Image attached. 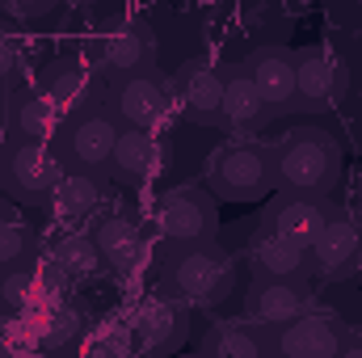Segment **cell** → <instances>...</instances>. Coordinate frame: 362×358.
<instances>
[{
  "label": "cell",
  "instance_id": "cell-15",
  "mask_svg": "<svg viewBox=\"0 0 362 358\" xmlns=\"http://www.w3.org/2000/svg\"><path fill=\"white\" fill-rule=\"evenodd\" d=\"M152 55H156V51H152V38H148L144 30H135V25H118V30H110V34L97 42V68H101V76H110L114 85L152 72Z\"/></svg>",
  "mask_w": 362,
  "mask_h": 358
},
{
  "label": "cell",
  "instance_id": "cell-4",
  "mask_svg": "<svg viewBox=\"0 0 362 358\" xmlns=\"http://www.w3.org/2000/svg\"><path fill=\"white\" fill-rule=\"evenodd\" d=\"M64 181V161L47 144H4L0 148V194L13 202H42Z\"/></svg>",
  "mask_w": 362,
  "mask_h": 358
},
{
  "label": "cell",
  "instance_id": "cell-8",
  "mask_svg": "<svg viewBox=\"0 0 362 358\" xmlns=\"http://www.w3.org/2000/svg\"><path fill=\"white\" fill-rule=\"evenodd\" d=\"M114 101V114L131 127V131H156L165 127V118L173 114V89L156 76V72H144V76H131V81H118L110 89Z\"/></svg>",
  "mask_w": 362,
  "mask_h": 358
},
{
  "label": "cell",
  "instance_id": "cell-18",
  "mask_svg": "<svg viewBox=\"0 0 362 358\" xmlns=\"http://www.w3.org/2000/svg\"><path fill=\"white\" fill-rule=\"evenodd\" d=\"M295 89H299V110H329L341 93L337 59L325 47L295 51Z\"/></svg>",
  "mask_w": 362,
  "mask_h": 358
},
{
  "label": "cell",
  "instance_id": "cell-36",
  "mask_svg": "<svg viewBox=\"0 0 362 358\" xmlns=\"http://www.w3.org/2000/svg\"><path fill=\"white\" fill-rule=\"evenodd\" d=\"M0 278H4V266H0Z\"/></svg>",
  "mask_w": 362,
  "mask_h": 358
},
{
  "label": "cell",
  "instance_id": "cell-31",
  "mask_svg": "<svg viewBox=\"0 0 362 358\" xmlns=\"http://www.w3.org/2000/svg\"><path fill=\"white\" fill-rule=\"evenodd\" d=\"M17 342H21V325L8 308H0V358H13L17 354Z\"/></svg>",
  "mask_w": 362,
  "mask_h": 358
},
{
  "label": "cell",
  "instance_id": "cell-30",
  "mask_svg": "<svg viewBox=\"0 0 362 358\" xmlns=\"http://www.w3.org/2000/svg\"><path fill=\"white\" fill-rule=\"evenodd\" d=\"M0 13L13 17V21H34V17H51L55 4H51V0H34V4H30V0H8Z\"/></svg>",
  "mask_w": 362,
  "mask_h": 358
},
{
  "label": "cell",
  "instance_id": "cell-13",
  "mask_svg": "<svg viewBox=\"0 0 362 358\" xmlns=\"http://www.w3.org/2000/svg\"><path fill=\"white\" fill-rule=\"evenodd\" d=\"M42 93L59 105V114H72V118H81V114H93L101 101V81H97V72H93L89 64H81V59H55L47 72H42Z\"/></svg>",
  "mask_w": 362,
  "mask_h": 358
},
{
  "label": "cell",
  "instance_id": "cell-33",
  "mask_svg": "<svg viewBox=\"0 0 362 358\" xmlns=\"http://www.w3.org/2000/svg\"><path fill=\"white\" fill-rule=\"evenodd\" d=\"M337 358H362V342H350V337H346V346H341Z\"/></svg>",
  "mask_w": 362,
  "mask_h": 358
},
{
  "label": "cell",
  "instance_id": "cell-3",
  "mask_svg": "<svg viewBox=\"0 0 362 358\" xmlns=\"http://www.w3.org/2000/svg\"><path fill=\"white\" fill-rule=\"evenodd\" d=\"M274 190V156L257 144H228L206 161V194L219 202H262Z\"/></svg>",
  "mask_w": 362,
  "mask_h": 358
},
{
  "label": "cell",
  "instance_id": "cell-23",
  "mask_svg": "<svg viewBox=\"0 0 362 358\" xmlns=\"http://www.w3.org/2000/svg\"><path fill=\"white\" fill-rule=\"evenodd\" d=\"M13 131L25 144H47L51 135H59V105L42 89H30L13 101Z\"/></svg>",
  "mask_w": 362,
  "mask_h": 358
},
{
  "label": "cell",
  "instance_id": "cell-34",
  "mask_svg": "<svg viewBox=\"0 0 362 358\" xmlns=\"http://www.w3.org/2000/svg\"><path fill=\"white\" fill-rule=\"evenodd\" d=\"M4 118H8V89L0 85V127H4Z\"/></svg>",
  "mask_w": 362,
  "mask_h": 358
},
{
  "label": "cell",
  "instance_id": "cell-14",
  "mask_svg": "<svg viewBox=\"0 0 362 358\" xmlns=\"http://www.w3.org/2000/svg\"><path fill=\"white\" fill-rule=\"evenodd\" d=\"M97 253H101V266L114 270V274H135L148 258V245H144V232L131 215H101L97 228L89 232Z\"/></svg>",
  "mask_w": 362,
  "mask_h": 358
},
{
  "label": "cell",
  "instance_id": "cell-26",
  "mask_svg": "<svg viewBox=\"0 0 362 358\" xmlns=\"http://www.w3.org/2000/svg\"><path fill=\"white\" fill-rule=\"evenodd\" d=\"M81 333H85V316H81L72 304H55V308L47 312L42 350H47V354H64V350H72V346L81 342Z\"/></svg>",
  "mask_w": 362,
  "mask_h": 358
},
{
  "label": "cell",
  "instance_id": "cell-16",
  "mask_svg": "<svg viewBox=\"0 0 362 358\" xmlns=\"http://www.w3.org/2000/svg\"><path fill=\"white\" fill-rule=\"evenodd\" d=\"M270 118L274 114L266 110V101H262L257 85H253L249 68H245V64H240V68H228V72H223L219 122H223L228 131H236V135H253V131H262Z\"/></svg>",
  "mask_w": 362,
  "mask_h": 358
},
{
  "label": "cell",
  "instance_id": "cell-28",
  "mask_svg": "<svg viewBox=\"0 0 362 358\" xmlns=\"http://www.w3.org/2000/svg\"><path fill=\"white\" fill-rule=\"evenodd\" d=\"M30 245H34L30 228H25V224H17V219L8 215V219L0 224V266H4V270L25 266V258H30Z\"/></svg>",
  "mask_w": 362,
  "mask_h": 358
},
{
  "label": "cell",
  "instance_id": "cell-35",
  "mask_svg": "<svg viewBox=\"0 0 362 358\" xmlns=\"http://www.w3.org/2000/svg\"><path fill=\"white\" fill-rule=\"evenodd\" d=\"M4 219H8V211H4V207H0V224H4Z\"/></svg>",
  "mask_w": 362,
  "mask_h": 358
},
{
  "label": "cell",
  "instance_id": "cell-7",
  "mask_svg": "<svg viewBox=\"0 0 362 358\" xmlns=\"http://www.w3.org/2000/svg\"><path fill=\"white\" fill-rule=\"evenodd\" d=\"M346 346V329L329 312H308L286 329H274L266 354L270 358H337Z\"/></svg>",
  "mask_w": 362,
  "mask_h": 358
},
{
  "label": "cell",
  "instance_id": "cell-24",
  "mask_svg": "<svg viewBox=\"0 0 362 358\" xmlns=\"http://www.w3.org/2000/svg\"><path fill=\"white\" fill-rule=\"evenodd\" d=\"M253 266H257V278H303L308 274V253L278 241L270 232H257L253 236V249H249Z\"/></svg>",
  "mask_w": 362,
  "mask_h": 358
},
{
  "label": "cell",
  "instance_id": "cell-1",
  "mask_svg": "<svg viewBox=\"0 0 362 358\" xmlns=\"http://www.w3.org/2000/svg\"><path fill=\"white\" fill-rule=\"evenodd\" d=\"M274 156V185L286 190V198H329L341 181V148L329 131H291Z\"/></svg>",
  "mask_w": 362,
  "mask_h": 358
},
{
  "label": "cell",
  "instance_id": "cell-20",
  "mask_svg": "<svg viewBox=\"0 0 362 358\" xmlns=\"http://www.w3.org/2000/svg\"><path fill=\"white\" fill-rule=\"evenodd\" d=\"M358 253H362V228L350 219V215L333 211V219H329V224H325V232L316 236V245H312L308 262L320 270V274L337 278V274H350V266L358 262Z\"/></svg>",
  "mask_w": 362,
  "mask_h": 358
},
{
  "label": "cell",
  "instance_id": "cell-11",
  "mask_svg": "<svg viewBox=\"0 0 362 358\" xmlns=\"http://www.w3.org/2000/svg\"><path fill=\"white\" fill-rule=\"evenodd\" d=\"M249 76H253V85L262 93V101H266V110H270L274 118L278 114H291V110H299V89H295V51L291 47H257L253 55H249Z\"/></svg>",
  "mask_w": 362,
  "mask_h": 358
},
{
  "label": "cell",
  "instance_id": "cell-9",
  "mask_svg": "<svg viewBox=\"0 0 362 358\" xmlns=\"http://www.w3.org/2000/svg\"><path fill=\"white\" fill-rule=\"evenodd\" d=\"M245 308H249L253 329L257 325L262 329H286L291 321L312 312V287L303 278H257Z\"/></svg>",
  "mask_w": 362,
  "mask_h": 358
},
{
  "label": "cell",
  "instance_id": "cell-12",
  "mask_svg": "<svg viewBox=\"0 0 362 358\" xmlns=\"http://www.w3.org/2000/svg\"><path fill=\"white\" fill-rule=\"evenodd\" d=\"M329 219H333V207L320 202V198H282V202H274L266 211L262 232H270L278 241L312 253V245H316V236L325 232Z\"/></svg>",
  "mask_w": 362,
  "mask_h": 358
},
{
  "label": "cell",
  "instance_id": "cell-5",
  "mask_svg": "<svg viewBox=\"0 0 362 358\" xmlns=\"http://www.w3.org/2000/svg\"><path fill=\"white\" fill-rule=\"evenodd\" d=\"M156 228H160V236H165L169 249L206 245L219 232V202L206 190H198V185H173V190L160 194Z\"/></svg>",
  "mask_w": 362,
  "mask_h": 358
},
{
  "label": "cell",
  "instance_id": "cell-27",
  "mask_svg": "<svg viewBox=\"0 0 362 358\" xmlns=\"http://www.w3.org/2000/svg\"><path fill=\"white\" fill-rule=\"evenodd\" d=\"M85 358H139V346H135L131 329H122V325H101L89 337Z\"/></svg>",
  "mask_w": 362,
  "mask_h": 358
},
{
  "label": "cell",
  "instance_id": "cell-6",
  "mask_svg": "<svg viewBox=\"0 0 362 358\" xmlns=\"http://www.w3.org/2000/svg\"><path fill=\"white\" fill-rule=\"evenodd\" d=\"M131 337L144 354H177L189 337V312L173 295H152L131 316Z\"/></svg>",
  "mask_w": 362,
  "mask_h": 358
},
{
  "label": "cell",
  "instance_id": "cell-19",
  "mask_svg": "<svg viewBox=\"0 0 362 358\" xmlns=\"http://www.w3.org/2000/svg\"><path fill=\"white\" fill-rule=\"evenodd\" d=\"M219 101H223V72L211 64H185L173 76V105L185 110L194 122H219Z\"/></svg>",
  "mask_w": 362,
  "mask_h": 358
},
{
  "label": "cell",
  "instance_id": "cell-25",
  "mask_svg": "<svg viewBox=\"0 0 362 358\" xmlns=\"http://www.w3.org/2000/svg\"><path fill=\"white\" fill-rule=\"evenodd\" d=\"M51 262L59 266V274H64L68 282H89V278H97V274L105 270L89 232H68V236H59L55 249H51Z\"/></svg>",
  "mask_w": 362,
  "mask_h": 358
},
{
  "label": "cell",
  "instance_id": "cell-29",
  "mask_svg": "<svg viewBox=\"0 0 362 358\" xmlns=\"http://www.w3.org/2000/svg\"><path fill=\"white\" fill-rule=\"evenodd\" d=\"M34 270L17 266V270H4V278H0V308H21L25 299H30V291H34Z\"/></svg>",
  "mask_w": 362,
  "mask_h": 358
},
{
  "label": "cell",
  "instance_id": "cell-17",
  "mask_svg": "<svg viewBox=\"0 0 362 358\" xmlns=\"http://www.w3.org/2000/svg\"><path fill=\"white\" fill-rule=\"evenodd\" d=\"M165 169V144L148 131H118V144H114V156L105 165V173L122 185H144Z\"/></svg>",
  "mask_w": 362,
  "mask_h": 358
},
{
  "label": "cell",
  "instance_id": "cell-10",
  "mask_svg": "<svg viewBox=\"0 0 362 358\" xmlns=\"http://www.w3.org/2000/svg\"><path fill=\"white\" fill-rule=\"evenodd\" d=\"M114 144H118V127L110 114L93 110L68 122V131L59 135V161L72 165V173H93V169H105L110 156H114Z\"/></svg>",
  "mask_w": 362,
  "mask_h": 358
},
{
  "label": "cell",
  "instance_id": "cell-22",
  "mask_svg": "<svg viewBox=\"0 0 362 358\" xmlns=\"http://www.w3.org/2000/svg\"><path fill=\"white\" fill-rule=\"evenodd\" d=\"M51 202L68 224H89L101 211V202H105V185L97 181V173H64V181L51 194Z\"/></svg>",
  "mask_w": 362,
  "mask_h": 358
},
{
  "label": "cell",
  "instance_id": "cell-21",
  "mask_svg": "<svg viewBox=\"0 0 362 358\" xmlns=\"http://www.w3.org/2000/svg\"><path fill=\"white\" fill-rule=\"evenodd\" d=\"M198 358H270L266 354V333L240 321L211 325L198 337Z\"/></svg>",
  "mask_w": 362,
  "mask_h": 358
},
{
  "label": "cell",
  "instance_id": "cell-37",
  "mask_svg": "<svg viewBox=\"0 0 362 358\" xmlns=\"http://www.w3.org/2000/svg\"><path fill=\"white\" fill-rule=\"evenodd\" d=\"M139 358H148V354H139Z\"/></svg>",
  "mask_w": 362,
  "mask_h": 358
},
{
  "label": "cell",
  "instance_id": "cell-32",
  "mask_svg": "<svg viewBox=\"0 0 362 358\" xmlns=\"http://www.w3.org/2000/svg\"><path fill=\"white\" fill-rule=\"evenodd\" d=\"M13 72H17V47H13L8 30H0V85H4Z\"/></svg>",
  "mask_w": 362,
  "mask_h": 358
},
{
  "label": "cell",
  "instance_id": "cell-2",
  "mask_svg": "<svg viewBox=\"0 0 362 358\" xmlns=\"http://www.w3.org/2000/svg\"><path fill=\"white\" fill-rule=\"evenodd\" d=\"M165 287L185 304H223L236 287V266L223 245H185L165 253Z\"/></svg>",
  "mask_w": 362,
  "mask_h": 358
}]
</instances>
